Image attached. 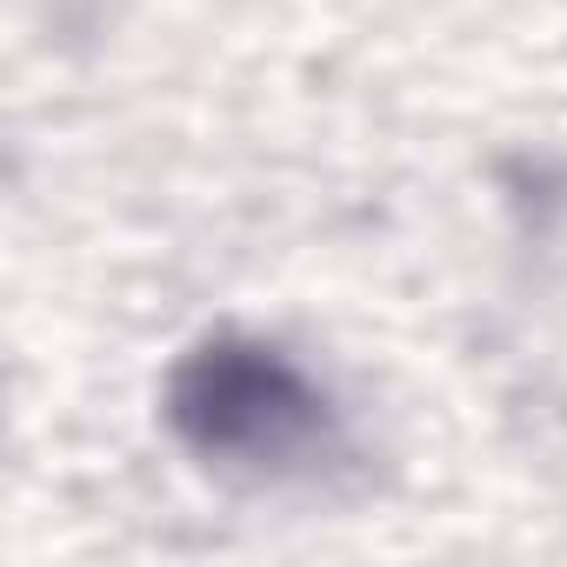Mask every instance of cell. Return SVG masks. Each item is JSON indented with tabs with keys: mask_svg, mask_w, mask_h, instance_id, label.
<instances>
[{
	"mask_svg": "<svg viewBox=\"0 0 567 567\" xmlns=\"http://www.w3.org/2000/svg\"><path fill=\"white\" fill-rule=\"evenodd\" d=\"M174 421L200 447H288L315 421V401L288 368L214 354L181 381Z\"/></svg>",
	"mask_w": 567,
	"mask_h": 567,
	"instance_id": "cell-1",
	"label": "cell"
}]
</instances>
